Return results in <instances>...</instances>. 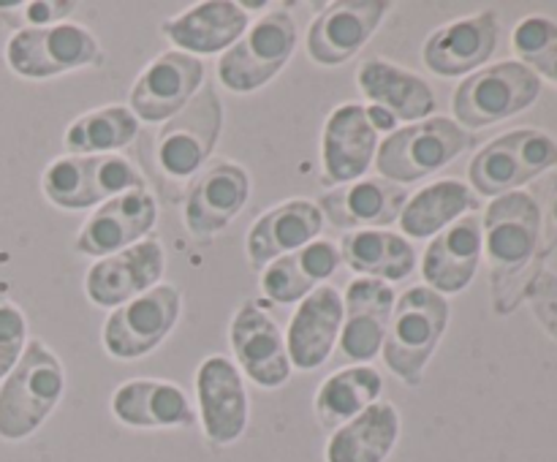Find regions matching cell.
<instances>
[{"label":"cell","mask_w":557,"mask_h":462,"mask_svg":"<svg viewBox=\"0 0 557 462\" xmlns=\"http://www.w3.org/2000/svg\"><path fill=\"white\" fill-rule=\"evenodd\" d=\"M221 125V98L212 87H205L183 112L163 123L158 134H152L150 139L145 136L147 147L141 150V158L163 193H172V199H177L180 188H185V183L205 166L207 158L215 150Z\"/></svg>","instance_id":"1"},{"label":"cell","mask_w":557,"mask_h":462,"mask_svg":"<svg viewBox=\"0 0 557 462\" xmlns=\"http://www.w3.org/2000/svg\"><path fill=\"white\" fill-rule=\"evenodd\" d=\"M449 299L430 286H411L397 297L381 353H384L386 367L403 384H422L424 367L449 326Z\"/></svg>","instance_id":"2"},{"label":"cell","mask_w":557,"mask_h":462,"mask_svg":"<svg viewBox=\"0 0 557 462\" xmlns=\"http://www.w3.org/2000/svg\"><path fill=\"white\" fill-rule=\"evenodd\" d=\"M65 391L63 362L41 340H27L0 384V438L25 440L47 422Z\"/></svg>","instance_id":"3"},{"label":"cell","mask_w":557,"mask_h":462,"mask_svg":"<svg viewBox=\"0 0 557 462\" xmlns=\"http://www.w3.org/2000/svg\"><path fill=\"white\" fill-rule=\"evenodd\" d=\"M473 145V136L449 117H428L381 141L375 168L395 185L417 183L444 168Z\"/></svg>","instance_id":"4"},{"label":"cell","mask_w":557,"mask_h":462,"mask_svg":"<svg viewBox=\"0 0 557 462\" xmlns=\"http://www.w3.org/2000/svg\"><path fill=\"white\" fill-rule=\"evenodd\" d=\"M44 196L60 210H90L134 188H147L134 163L120 155L54 158L41 174Z\"/></svg>","instance_id":"5"},{"label":"cell","mask_w":557,"mask_h":462,"mask_svg":"<svg viewBox=\"0 0 557 462\" xmlns=\"http://www.w3.org/2000/svg\"><path fill=\"white\" fill-rule=\"evenodd\" d=\"M297 47V25L286 9L261 16L218 60V79L232 92H253L275 79Z\"/></svg>","instance_id":"6"},{"label":"cell","mask_w":557,"mask_h":462,"mask_svg":"<svg viewBox=\"0 0 557 462\" xmlns=\"http://www.w3.org/2000/svg\"><path fill=\"white\" fill-rule=\"evenodd\" d=\"M5 63L25 79H49L65 71L101 65L103 52L87 27L60 22L16 30L5 43Z\"/></svg>","instance_id":"7"},{"label":"cell","mask_w":557,"mask_h":462,"mask_svg":"<svg viewBox=\"0 0 557 462\" xmlns=\"http://www.w3.org/2000/svg\"><path fill=\"white\" fill-rule=\"evenodd\" d=\"M542 92V82L528 65L498 63L462 79L455 90L451 109L457 123L468 128H487L531 107Z\"/></svg>","instance_id":"8"},{"label":"cell","mask_w":557,"mask_h":462,"mask_svg":"<svg viewBox=\"0 0 557 462\" xmlns=\"http://www.w3.org/2000/svg\"><path fill=\"white\" fill-rule=\"evenodd\" d=\"M557 166V141L542 130H511L490 141L471 161L468 177L482 196H504Z\"/></svg>","instance_id":"9"},{"label":"cell","mask_w":557,"mask_h":462,"mask_svg":"<svg viewBox=\"0 0 557 462\" xmlns=\"http://www.w3.org/2000/svg\"><path fill=\"white\" fill-rule=\"evenodd\" d=\"M183 308L177 286L161 283L120 304L103 324V348L114 359H139L156 351L174 329Z\"/></svg>","instance_id":"10"},{"label":"cell","mask_w":557,"mask_h":462,"mask_svg":"<svg viewBox=\"0 0 557 462\" xmlns=\"http://www.w3.org/2000/svg\"><path fill=\"white\" fill-rule=\"evenodd\" d=\"M205 65L185 52H163L136 76L131 87V112L145 123H163L183 112L199 92Z\"/></svg>","instance_id":"11"},{"label":"cell","mask_w":557,"mask_h":462,"mask_svg":"<svg viewBox=\"0 0 557 462\" xmlns=\"http://www.w3.org/2000/svg\"><path fill=\"white\" fill-rule=\"evenodd\" d=\"M166 266L161 242L156 237H145L131 248L103 255L90 266L85 277V291L98 308H120L139 294L158 286Z\"/></svg>","instance_id":"12"},{"label":"cell","mask_w":557,"mask_h":462,"mask_svg":"<svg viewBox=\"0 0 557 462\" xmlns=\"http://www.w3.org/2000/svg\"><path fill=\"white\" fill-rule=\"evenodd\" d=\"M228 342L239 367L261 389H277L292 375L286 337L261 304L245 302L228 326Z\"/></svg>","instance_id":"13"},{"label":"cell","mask_w":557,"mask_h":462,"mask_svg":"<svg viewBox=\"0 0 557 462\" xmlns=\"http://www.w3.org/2000/svg\"><path fill=\"white\" fill-rule=\"evenodd\" d=\"M392 3L384 0H337L321 9L308 27V54L321 65L351 60L373 38Z\"/></svg>","instance_id":"14"},{"label":"cell","mask_w":557,"mask_h":462,"mask_svg":"<svg viewBox=\"0 0 557 462\" xmlns=\"http://www.w3.org/2000/svg\"><path fill=\"white\" fill-rule=\"evenodd\" d=\"M542 212L533 196L522 190L498 196L484 215V248L498 275H511L528 264L539 245Z\"/></svg>","instance_id":"15"},{"label":"cell","mask_w":557,"mask_h":462,"mask_svg":"<svg viewBox=\"0 0 557 462\" xmlns=\"http://www.w3.org/2000/svg\"><path fill=\"white\" fill-rule=\"evenodd\" d=\"M199 419L207 440L232 446L248 427V391L243 375L226 357H207L196 373Z\"/></svg>","instance_id":"16"},{"label":"cell","mask_w":557,"mask_h":462,"mask_svg":"<svg viewBox=\"0 0 557 462\" xmlns=\"http://www.w3.org/2000/svg\"><path fill=\"white\" fill-rule=\"evenodd\" d=\"M158 221V201L147 188L125 190L103 201L76 237V250L85 255H112L141 242Z\"/></svg>","instance_id":"17"},{"label":"cell","mask_w":557,"mask_h":462,"mask_svg":"<svg viewBox=\"0 0 557 462\" xmlns=\"http://www.w3.org/2000/svg\"><path fill=\"white\" fill-rule=\"evenodd\" d=\"M397 294L389 283L375 277H357L346 288V321L337 337L341 362L364 364L384 348L386 326L395 310Z\"/></svg>","instance_id":"18"},{"label":"cell","mask_w":557,"mask_h":462,"mask_svg":"<svg viewBox=\"0 0 557 462\" xmlns=\"http://www.w3.org/2000/svg\"><path fill=\"white\" fill-rule=\"evenodd\" d=\"M250 196V177L239 163L215 161L199 174L185 196V226L196 237H212L243 212Z\"/></svg>","instance_id":"19"},{"label":"cell","mask_w":557,"mask_h":462,"mask_svg":"<svg viewBox=\"0 0 557 462\" xmlns=\"http://www.w3.org/2000/svg\"><path fill=\"white\" fill-rule=\"evenodd\" d=\"M500 25L495 11H482L476 16H466L451 25L438 27L424 41L422 60L433 74L438 76H462L471 74L482 63L493 58L498 47Z\"/></svg>","instance_id":"20"},{"label":"cell","mask_w":557,"mask_h":462,"mask_svg":"<svg viewBox=\"0 0 557 462\" xmlns=\"http://www.w3.org/2000/svg\"><path fill=\"white\" fill-rule=\"evenodd\" d=\"M482 217L468 212L435 234L430 248L424 250L422 272L428 286L438 294H457L468 288L482 261Z\"/></svg>","instance_id":"21"},{"label":"cell","mask_w":557,"mask_h":462,"mask_svg":"<svg viewBox=\"0 0 557 462\" xmlns=\"http://www.w3.org/2000/svg\"><path fill=\"white\" fill-rule=\"evenodd\" d=\"M343 329V297L337 288L319 286L299 302L286 332L292 367L315 370L330 359Z\"/></svg>","instance_id":"22"},{"label":"cell","mask_w":557,"mask_h":462,"mask_svg":"<svg viewBox=\"0 0 557 462\" xmlns=\"http://www.w3.org/2000/svg\"><path fill=\"white\" fill-rule=\"evenodd\" d=\"M324 228L319 204L308 199H292L267 210L250 226L248 261L253 270H264L281 255L313 242Z\"/></svg>","instance_id":"23"},{"label":"cell","mask_w":557,"mask_h":462,"mask_svg":"<svg viewBox=\"0 0 557 462\" xmlns=\"http://www.w3.org/2000/svg\"><path fill=\"white\" fill-rule=\"evenodd\" d=\"M324 172L326 183H357L379 152V134L368 123L364 107L343 103L330 114L324 125Z\"/></svg>","instance_id":"24"},{"label":"cell","mask_w":557,"mask_h":462,"mask_svg":"<svg viewBox=\"0 0 557 462\" xmlns=\"http://www.w3.org/2000/svg\"><path fill=\"white\" fill-rule=\"evenodd\" d=\"M112 413L125 427L136 429H183L196 424L188 395L177 384L156 378H134L117 386Z\"/></svg>","instance_id":"25"},{"label":"cell","mask_w":557,"mask_h":462,"mask_svg":"<svg viewBox=\"0 0 557 462\" xmlns=\"http://www.w3.org/2000/svg\"><path fill=\"white\" fill-rule=\"evenodd\" d=\"M406 201L408 190L403 185L389 183L384 177H373L330 190V193L321 196L319 210L321 215L330 217L335 228L354 232V228L364 226H389L400 217Z\"/></svg>","instance_id":"26"},{"label":"cell","mask_w":557,"mask_h":462,"mask_svg":"<svg viewBox=\"0 0 557 462\" xmlns=\"http://www.w3.org/2000/svg\"><path fill=\"white\" fill-rule=\"evenodd\" d=\"M161 30L169 41L185 49V54L226 52L248 30V11L234 0H207L163 22Z\"/></svg>","instance_id":"27"},{"label":"cell","mask_w":557,"mask_h":462,"mask_svg":"<svg viewBox=\"0 0 557 462\" xmlns=\"http://www.w3.org/2000/svg\"><path fill=\"white\" fill-rule=\"evenodd\" d=\"M341 266V250L326 239H313L305 248L292 250L264 266L261 275V294L277 304L302 302L308 294H313L326 277L335 275Z\"/></svg>","instance_id":"28"},{"label":"cell","mask_w":557,"mask_h":462,"mask_svg":"<svg viewBox=\"0 0 557 462\" xmlns=\"http://www.w3.org/2000/svg\"><path fill=\"white\" fill-rule=\"evenodd\" d=\"M357 85L368 101L389 109L397 120H406V123L428 120L438 107L433 87L422 76L411 74L395 63H386L381 58L364 60L359 65Z\"/></svg>","instance_id":"29"},{"label":"cell","mask_w":557,"mask_h":462,"mask_svg":"<svg viewBox=\"0 0 557 462\" xmlns=\"http://www.w3.org/2000/svg\"><path fill=\"white\" fill-rule=\"evenodd\" d=\"M400 438V413L392 402H373L326 444V462H386Z\"/></svg>","instance_id":"30"},{"label":"cell","mask_w":557,"mask_h":462,"mask_svg":"<svg viewBox=\"0 0 557 462\" xmlns=\"http://www.w3.org/2000/svg\"><path fill=\"white\" fill-rule=\"evenodd\" d=\"M381 391H384V378L373 364H351V367L337 370L315 391V419L321 427L335 433L337 427L379 402Z\"/></svg>","instance_id":"31"},{"label":"cell","mask_w":557,"mask_h":462,"mask_svg":"<svg viewBox=\"0 0 557 462\" xmlns=\"http://www.w3.org/2000/svg\"><path fill=\"white\" fill-rule=\"evenodd\" d=\"M341 261L359 275L375 280H403L417 266V250L406 237L392 232H346L341 242Z\"/></svg>","instance_id":"32"},{"label":"cell","mask_w":557,"mask_h":462,"mask_svg":"<svg viewBox=\"0 0 557 462\" xmlns=\"http://www.w3.org/2000/svg\"><path fill=\"white\" fill-rule=\"evenodd\" d=\"M468 210H476L473 190L460 179H441V183H433L430 188H422L417 196H411L397 221L408 237L428 239L460 221L462 212Z\"/></svg>","instance_id":"33"},{"label":"cell","mask_w":557,"mask_h":462,"mask_svg":"<svg viewBox=\"0 0 557 462\" xmlns=\"http://www.w3.org/2000/svg\"><path fill=\"white\" fill-rule=\"evenodd\" d=\"M139 136V120L128 107H103L82 114L65 128L63 145L71 155H112Z\"/></svg>","instance_id":"34"},{"label":"cell","mask_w":557,"mask_h":462,"mask_svg":"<svg viewBox=\"0 0 557 462\" xmlns=\"http://www.w3.org/2000/svg\"><path fill=\"white\" fill-rule=\"evenodd\" d=\"M511 43L525 63L542 71L547 79L557 82V25L553 20L528 16L517 25Z\"/></svg>","instance_id":"35"},{"label":"cell","mask_w":557,"mask_h":462,"mask_svg":"<svg viewBox=\"0 0 557 462\" xmlns=\"http://www.w3.org/2000/svg\"><path fill=\"white\" fill-rule=\"evenodd\" d=\"M27 346V319L14 302L0 299V380L14 370Z\"/></svg>","instance_id":"36"},{"label":"cell","mask_w":557,"mask_h":462,"mask_svg":"<svg viewBox=\"0 0 557 462\" xmlns=\"http://www.w3.org/2000/svg\"><path fill=\"white\" fill-rule=\"evenodd\" d=\"M20 11V14L9 16L11 25H20V30L27 27H49L60 25V20L76 9V3L69 0H38V3H0V11Z\"/></svg>","instance_id":"37"},{"label":"cell","mask_w":557,"mask_h":462,"mask_svg":"<svg viewBox=\"0 0 557 462\" xmlns=\"http://www.w3.org/2000/svg\"><path fill=\"white\" fill-rule=\"evenodd\" d=\"M536 313L557 337V277L544 275L536 286Z\"/></svg>","instance_id":"38"},{"label":"cell","mask_w":557,"mask_h":462,"mask_svg":"<svg viewBox=\"0 0 557 462\" xmlns=\"http://www.w3.org/2000/svg\"><path fill=\"white\" fill-rule=\"evenodd\" d=\"M364 114H368V123L373 125L375 134H379V130H395L397 117L389 112V109L370 103V107H364Z\"/></svg>","instance_id":"39"},{"label":"cell","mask_w":557,"mask_h":462,"mask_svg":"<svg viewBox=\"0 0 557 462\" xmlns=\"http://www.w3.org/2000/svg\"><path fill=\"white\" fill-rule=\"evenodd\" d=\"M553 217L557 221V199H555V204H553Z\"/></svg>","instance_id":"40"}]
</instances>
